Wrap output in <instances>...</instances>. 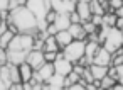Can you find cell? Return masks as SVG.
I'll return each instance as SVG.
<instances>
[{
    "label": "cell",
    "instance_id": "1",
    "mask_svg": "<svg viewBox=\"0 0 123 90\" xmlns=\"http://www.w3.org/2000/svg\"><path fill=\"white\" fill-rule=\"evenodd\" d=\"M7 22L15 26V29L19 32H31V34H34L37 31V17L25 5H19V7L12 9Z\"/></svg>",
    "mask_w": 123,
    "mask_h": 90
},
{
    "label": "cell",
    "instance_id": "2",
    "mask_svg": "<svg viewBox=\"0 0 123 90\" xmlns=\"http://www.w3.org/2000/svg\"><path fill=\"white\" fill-rule=\"evenodd\" d=\"M84 49H86V41L81 39H73L66 48H62V56L68 58L73 63H78L83 56H84Z\"/></svg>",
    "mask_w": 123,
    "mask_h": 90
},
{
    "label": "cell",
    "instance_id": "3",
    "mask_svg": "<svg viewBox=\"0 0 123 90\" xmlns=\"http://www.w3.org/2000/svg\"><path fill=\"white\" fill-rule=\"evenodd\" d=\"M101 46H105L111 54L116 49H120L123 46V34H121V31L116 29V27H108L106 29V36H105V41H103Z\"/></svg>",
    "mask_w": 123,
    "mask_h": 90
},
{
    "label": "cell",
    "instance_id": "4",
    "mask_svg": "<svg viewBox=\"0 0 123 90\" xmlns=\"http://www.w3.org/2000/svg\"><path fill=\"white\" fill-rule=\"evenodd\" d=\"M25 7L37 17V21H41L46 17L47 10L51 9V0H27Z\"/></svg>",
    "mask_w": 123,
    "mask_h": 90
},
{
    "label": "cell",
    "instance_id": "5",
    "mask_svg": "<svg viewBox=\"0 0 123 90\" xmlns=\"http://www.w3.org/2000/svg\"><path fill=\"white\" fill-rule=\"evenodd\" d=\"M54 71L56 73H59V75H68L69 71H73V68H74V63L73 61H69L68 58H64L62 56V51H59V54H57V58L54 60Z\"/></svg>",
    "mask_w": 123,
    "mask_h": 90
},
{
    "label": "cell",
    "instance_id": "6",
    "mask_svg": "<svg viewBox=\"0 0 123 90\" xmlns=\"http://www.w3.org/2000/svg\"><path fill=\"white\" fill-rule=\"evenodd\" d=\"M25 61H27L34 70H39V68L46 63V60H44V51H42V49H31L29 54H27V58H25Z\"/></svg>",
    "mask_w": 123,
    "mask_h": 90
},
{
    "label": "cell",
    "instance_id": "7",
    "mask_svg": "<svg viewBox=\"0 0 123 90\" xmlns=\"http://www.w3.org/2000/svg\"><path fill=\"white\" fill-rule=\"evenodd\" d=\"M52 75H54V65L46 61L39 70L34 71V80H37V82H47Z\"/></svg>",
    "mask_w": 123,
    "mask_h": 90
},
{
    "label": "cell",
    "instance_id": "8",
    "mask_svg": "<svg viewBox=\"0 0 123 90\" xmlns=\"http://www.w3.org/2000/svg\"><path fill=\"white\" fill-rule=\"evenodd\" d=\"M111 56H113V54H111L105 46H99L96 56L93 58V63H96V65H105V66H111Z\"/></svg>",
    "mask_w": 123,
    "mask_h": 90
},
{
    "label": "cell",
    "instance_id": "9",
    "mask_svg": "<svg viewBox=\"0 0 123 90\" xmlns=\"http://www.w3.org/2000/svg\"><path fill=\"white\" fill-rule=\"evenodd\" d=\"M27 54H29L27 51H19V49H7L9 63H14V65H20L22 61H25Z\"/></svg>",
    "mask_w": 123,
    "mask_h": 90
},
{
    "label": "cell",
    "instance_id": "10",
    "mask_svg": "<svg viewBox=\"0 0 123 90\" xmlns=\"http://www.w3.org/2000/svg\"><path fill=\"white\" fill-rule=\"evenodd\" d=\"M46 83H47L49 90H61V88H64V75H59V73L54 71V75Z\"/></svg>",
    "mask_w": 123,
    "mask_h": 90
},
{
    "label": "cell",
    "instance_id": "11",
    "mask_svg": "<svg viewBox=\"0 0 123 90\" xmlns=\"http://www.w3.org/2000/svg\"><path fill=\"white\" fill-rule=\"evenodd\" d=\"M76 12H78V15L81 17V22H84V21H89L91 19V9H89V4H84V2H76V9H74Z\"/></svg>",
    "mask_w": 123,
    "mask_h": 90
},
{
    "label": "cell",
    "instance_id": "12",
    "mask_svg": "<svg viewBox=\"0 0 123 90\" xmlns=\"http://www.w3.org/2000/svg\"><path fill=\"white\" fill-rule=\"evenodd\" d=\"M19 70H20V80L22 82H31L32 78H34V68L27 63V61H22L20 65H19Z\"/></svg>",
    "mask_w": 123,
    "mask_h": 90
},
{
    "label": "cell",
    "instance_id": "13",
    "mask_svg": "<svg viewBox=\"0 0 123 90\" xmlns=\"http://www.w3.org/2000/svg\"><path fill=\"white\" fill-rule=\"evenodd\" d=\"M73 39H74V38L71 36L69 29H64V31H57V32H56V41H57V44H59V48H61V49H62V48H66Z\"/></svg>",
    "mask_w": 123,
    "mask_h": 90
},
{
    "label": "cell",
    "instance_id": "14",
    "mask_svg": "<svg viewBox=\"0 0 123 90\" xmlns=\"http://www.w3.org/2000/svg\"><path fill=\"white\" fill-rule=\"evenodd\" d=\"M54 26H56V29L57 31H64V29H69V26H71V19H69V14H57V17H56V21L52 22Z\"/></svg>",
    "mask_w": 123,
    "mask_h": 90
},
{
    "label": "cell",
    "instance_id": "15",
    "mask_svg": "<svg viewBox=\"0 0 123 90\" xmlns=\"http://www.w3.org/2000/svg\"><path fill=\"white\" fill-rule=\"evenodd\" d=\"M108 68L110 66H105V65H96V63H91L89 65V70H91V75L94 80H101L103 76L108 75Z\"/></svg>",
    "mask_w": 123,
    "mask_h": 90
},
{
    "label": "cell",
    "instance_id": "16",
    "mask_svg": "<svg viewBox=\"0 0 123 90\" xmlns=\"http://www.w3.org/2000/svg\"><path fill=\"white\" fill-rule=\"evenodd\" d=\"M69 32H71V36L74 38V39H81V41H86V31H84V27H83V24L79 22V24H71L69 26Z\"/></svg>",
    "mask_w": 123,
    "mask_h": 90
},
{
    "label": "cell",
    "instance_id": "17",
    "mask_svg": "<svg viewBox=\"0 0 123 90\" xmlns=\"http://www.w3.org/2000/svg\"><path fill=\"white\" fill-rule=\"evenodd\" d=\"M99 43H96V41H86V49H84V56L89 60V63H93V58L96 56V53H98V49H99Z\"/></svg>",
    "mask_w": 123,
    "mask_h": 90
},
{
    "label": "cell",
    "instance_id": "18",
    "mask_svg": "<svg viewBox=\"0 0 123 90\" xmlns=\"http://www.w3.org/2000/svg\"><path fill=\"white\" fill-rule=\"evenodd\" d=\"M59 44L56 41V36H46L44 39V49L42 51H59Z\"/></svg>",
    "mask_w": 123,
    "mask_h": 90
},
{
    "label": "cell",
    "instance_id": "19",
    "mask_svg": "<svg viewBox=\"0 0 123 90\" xmlns=\"http://www.w3.org/2000/svg\"><path fill=\"white\" fill-rule=\"evenodd\" d=\"M116 14L115 12H105L103 14V22H101V26L103 27H115V24H116Z\"/></svg>",
    "mask_w": 123,
    "mask_h": 90
},
{
    "label": "cell",
    "instance_id": "20",
    "mask_svg": "<svg viewBox=\"0 0 123 90\" xmlns=\"http://www.w3.org/2000/svg\"><path fill=\"white\" fill-rule=\"evenodd\" d=\"M9 76H10V82H12V83L22 82V80H20V70H19V65L9 63Z\"/></svg>",
    "mask_w": 123,
    "mask_h": 90
},
{
    "label": "cell",
    "instance_id": "21",
    "mask_svg": "<svg viewBox=\"0 0 123 90\" xmlns=\"http://www.w3.org/2000/svg\"><path fill=\"white\" fill-rule=\"evenodd\" d=\"M79 80H81V75H79L76 70L69 71V73L64 76V88H69L73 83H76V82H79Z\"/></svg>",
    "mask_w": 123,
    "mask_h": 90
},
{
    "label": "cell",
    "instance_id": "22",
    "mask_svg": "<svg viewBox=\"0 0 123 90\" xmlns=\"http://www.w3.org/2000/svg\"><path fill=\"white\" fill-rule=\"evenodd\" d=\"M14 36H15V34H14V32H12L10 29H9V31H5L4 34H0V48H4V49H7Z\"/></svg>",
    "mask_w": 123,
    "mask_h": 90
},
{
    "label": "cell",
    "instance_id": "23",
    "mask_svg": "<svg viewBox=\"0 0 123 90\" xmlns=\"http://www.w3.org/2000/svg\"><path fill=\"white\" fill-rule=\"evenodd\" d=\"M89 9H91V14L93 15H103L106 12L105 7L99 4V0H91V2H89Z\"/></svg>",
    "mask_w": 123,
    "mask_h": 90
},
{
    "label": "cell",
    "instance_id": "24",
    "mask_svg": "<svg viewBox=\"0 0 123 90\" xmlns=\"http://www.w3.org/2000/svg\"><path fill=\"white\" fill-rule=\"evenodd\" d=\"M83 24V27H84V31H86V34H91V32H94V31H98L99 27L96 26V24H93L91 21H84V22H81Z\"/></svg>",
    "mask_w": 123,
    "mask_h": 90
},
{
    "label": "cell",
    "instance_id": "25",
    "mask_svg": "<svg viewBox=\"0 0 123 90\" xmlns=\"http://www.w3.org/2000/svg\"><path fill=\"white\" fill-rule=\"evenodd\" d=\"M57 54H59V51H44V60L47 63H54V60L57 58Z\"/></svg>",
    "mask_w": 123,
    "mask_h": 90
},
{
    "label": "cell",
    "instance_id": "26",
    "mask_svg": "<svg viewBox=\"0 0 123 90\" xmlns=\"http://www.w3.org/2000/svg\"><path fill=\"white\" fill-rule=\"evenodd\" d=\"M56 17H57V12H56V10H54V9H49V10H47V14H46V17H44V19H46V21H47V22H49V24H52V22H54V21H56Z\"/></svg>",
    "mask_w": 123,
    "mask_h": 90
},
{
    "label": "cell",
    "instance_id": "27",
    "mask_svg": "<svg viewBox=\"0 0 123 90\" xmlns=\"http://www.w3.org/2000/svg\"><path fill=\"white\" fill-rule=\"evenodd\" d=\"M9 63V56H7V49L0 48V66L2 65H7Z\"/></svg>",
    "mask_w": 123,
    "mask_h": 90
},
{
    "label": "cell",
    "instance_id": "28",
    "mask_svg": "<svg viewBox=\"0 0 123 90\" xmlns=\"http://www.w3.org/2000/svg\"><path fill=\"white\" fill-rule=\"evenodd\" d=\"M69 19H71V24H79V22H81V17L78 15V12H76V10L69 12Z\"/></svg>",
    "mask_w": 123,
    "mask_h": 90
},
{
    "label": "cell",
    "instance_id": "29",
    "mask_svg": "<svg viewBox=\"0 0 123 90\" xmlns=\"http://www.w3.org/2000/svg\"><path fill=\"white\" fill-rule=\"evenodd\" d=\"M115 68H116V82L123 83V65H118Z\"/></svg>",
    "mask_w": 123,
    "mask_h": 90
},
{
    "label": "cell",
    "instance_id": "30",
    "mask_svg": "<svg viewBox=\"0 0 123 90\" xmlns=\"http://www.w3.org/2000/svg\"><path fill=\"white\" fill-rule=\"evenodd\" d=\"M10 10V0H0V12Z\"/></svg>",
    "mask_w": 123,
    "mask_h": 90
},
{
    "label": "cell",
    "instance_id": "31",
    "mask_svg": "<svg viewBox=\"0 0 123 90\" xmlns=\"http://www.w3.org/2000/svg\"><path fill=\"white\" fill-rule=\"evenodd\" d=\"M121 5H123V0H110V7H111L113 10L120 9Z\"/></svg>",
    "mask_w": 123,
    "mask_h": 90
},
{
    "label": "cell",
    "instance_id": "32",
    "mask_svg": "<svg viewBox=\"0 0 123 90\" xmlns=\"http://www.w3.org/2000/svg\"><path fill=\"white\" fill-rule=\"evenodd\" d=\"M10 88V82H7L4 76H0V90H9Z\"/></svg>",
    "mask_w": 123,
    "mask_h": 90
},
{
    "label": "cell",
    "instance_id": "33",
    "mask_svg": "<svg viewBox=\"0 0 123 90\" xmlns=\"http://www.w3.org/2000/svg\"><path fill=\"white\" fill-rule=\"evenodd\" d=\"M115 27H116V29H123V19H121V17H118V19H116Z\"/></svg>",
    "mask_w": 123,
    "mask_h": 90
},
{
    "label": "cell",
    "instance_id": "34",
    "mask_svg": "<svg viewBox=\"0 0 123 90\" xmlns=\"http://www.w3.org/2000/svg\"><path fill=\"white\" fill-rule=\"evenodd\" d=\"M115 14H116V17H121V19H123V5H121L120 9H116Z\"/></svg>",
    "mask_w": 123,
    "mask_h": 90
},
{
    "label": "cell",
    "instance_id": "35",
    "mask_svg": "<svg viewBox=\"0 0 123 90\" xmlns=\"http://www.w3.org/2000/svg\"><path fill=\"white\" fill-rule=\"evenodd\" d=\"M76 2H84V4H89L91 0H76Z\"/></svg>",
    "mask_w": 123,
    "mask_h": 90
},
{
    "label": "cell",
    "instance_id": "36",
    "mask_svg": "<svg viewBox=\"0 0 123 90\" xmlns=\"http://www.w3.org/2000/svg\"><path fill=\"white\" fill-rule=\"evenodd\" d=\"M25 2H27V0H19V4H20V5H25Z\"/></svg>",
    "mask_w": 123,
    "mask_h": 90
}]
</instances>
